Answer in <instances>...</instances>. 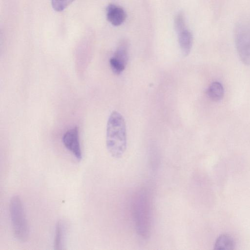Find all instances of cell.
I'll list each match as a JSON object with an SVG mask.
<instances>
[{
    "instance_id": "1",
    "label": "cell",
    "mask_w": 250,
    "mask_h": 250,
    "mask_svg": "<svg viewBox=\"0 0 250 250\" xmlns=\"http://www.w3.org/2000/svg\"><path fill=\"white\" fill-rule=\"evenodd\" d=\"M106 146L108 153L115 158L122 157L126 149L125 123L123 116L116 111L111 112L107 120Z\"/></svg>"
},
{
    "instance_id": "2",
    "label": "cell",
    "mask_w": 250,
    "mask_h": 250,
    "mask_svg": "<svg viewBox=\"0 0 250 250\" xmlns=\"http://www.w3.org/2000/svg\"><path fill=\"white\" fill-rule=\"evenodd\" d=\"M9 213L14 237L19 241H26L29 236V228L22 203L18 195L10 199Z\"/></svg>"
},
{
    "instance_id": "3",
    "label": "cell",
    "mask_w": 250,
    "mask_h": 250,
    "mask_svg": "<svg viewBox=\"0 0 250 250\" xmlns=\"http://www.w3.org/2000/svg\"><path fill=\"white\" fill-rule=\"evenodd\" d=\"M234 40L241 61L245 65H250V18L243 17L237 21L234 28Z\"/></svg>"
},
{
    "instance_id": "4",
    "label": "cell",
    "mask_w": 250,
    "mask_h": 250,
    "mask_svg": "<svg viewBox=\"0 0 250 250\" xmlns=\"http://www.w3.org/2000/svg\"><path fill=\"white\" fill-rule=\"evenodd\" d=\"M146 195L141 191L137 196L133 207L137 231L144 236L147 235L150 225L149 203Z\"/></svg>"
},
{
    "instance_id": "5",
    "label": "cell",
    "mask_w": 250,
    "mask_h": 250,
    "mask_svg": "<svg viewBox=\"0 0 250 250\" xmlns=\"http://www.w3.org/2000/svg\"><path fill=\"white\" fill-rule=\"evenodd\" d=\"M128 59V44L126 41H123L109 60L112 72L116 75H120L122 73L126 67Z\"/></svg>"
},
{
    "instance_id": "6",
    "label": "cell",
    "mask_w": 250,
    "mask_h": 250,
    "mask_svg": "<svg viewBox=\"0 0 250 250\" xmlns=\"http://www.w3.org/2000/svg\"><path fill=\"white\" fill-rule=\"evenodd\" d=\"M63 145L70 151L77 159H82V151L80 143L79 129L77 126L68 129L62 138Z\"/></svg>"
},
{
    "instance_id": "7",
    "label": "cell",
    "mask_w": 250,
    "mask_h": 250,
    "mask_svg": "<svg viewBox=\"0 0 250 250\" xmlns=\"http://www.w3.org/2000/svg\"><path fill=\"white\" fill-rule=\"evenodd\" d=\"M106 17L112 25L119 26L125 21L126 14L122 8L114 4H110L106 8Z\"/></svg>"
},
{
    "instance_id": "8",
    "label": "cell",
    "mask_w": 250,
    "mask_h": 250,
    "mask_svg": "<svg viewBox=\"0 0 250 250\" xmlns=\"http://www.w3.org/2000/svg\"><path fill=\"white\" fill-rule=\"evenodd\" d=\"M66 233L65 222L62 220H59L56 224L54 239V249L62 250L64 246V242Z\"/></svg>"
},
{
    "instance_id": "9",
    "label": "cell",
    "mask_w": 250,
    "mask_h": 250,
    "mask_svg": "<svg viewBox=\"0 0 250 250\" xmlns=\"http://www.w3.org/2000/svg\"><path fill=\"white\" fill-rule=\"evenodd\" d=\"M179 46L183 55L188 56L190 52L193 42L192 34L190 31L185 30L178 33Z\"/></svg>"
},
{
    "instance_id": "10",
    "label": "cell",
    "mask_w": 250,
    "mask_h": 250,
    "mask_svg": "<svg viewBox=\"0 0 250 250\" xmlns=\"http://www.w3.org/2000/svg\"><path fill=\"white\" fill-rule=\"evenodd\" d=\"M207 94L208 98L214 102H219L222 100L224 94L222 84L218 82L212 83L208 86Z\"/></svg>"
},
{
    "instance_id": "11",
    "label": "cell",
    "mask_w": 250,
    "mask_h": 250,
    "mask_svg": "<svg viewBox=\"0 0 250 250\" xmlns=\"http://www.w3.org/2000/svg\"><path fill=\"white\" fill-rule=\"evenodd\" d=\"M235 243L232 237L229 234H222L216 240L214 249L215 250H231L234 249Z\"/></svg>"
},
{
    "instance_id": "12",
    "label": "cell",
    "mask_w": 250,
    "mask_h": 250,
    "mask_svg": "<svg viewBox=\"0 0 250 250\" xmlns=\"http://www.w3.org/2000/svg\"><path fill=\"white\" fill-rule=\"evenodd\" d=\"M74 0H51V4L54 10L61 12L68 7Z\"/></svg>"
},
{
    "instance_id": "13",
    "label": "cell",
    "mask_w": 250,
    "mask_h": 250,
    "mask_svg": "<svg viewBox=\"0 0 250 250\" xmlns=\"http://www.w3.org/2000/svg\"><path fill=\"white\" fill-rule=\"evenodd\" d=\"M174 26L177 33L186 29L184 16L181 12L177 14L174 20Z\"/></svg>"
}]
</instances>
